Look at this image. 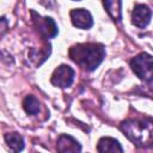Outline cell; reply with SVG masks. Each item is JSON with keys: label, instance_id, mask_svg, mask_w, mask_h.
<instances>
[{"label": "cell", "instance_id": "6da1fadb", "mask_svg": "<svg viewBox=\"0 0 153 153\" xmlns=\"http://www.w3.org/2000/svg\"><path fill=\"white\" fill-rule=\"evenodd\" d=\"M69 56L80 67L87 71H93L105 57V49L102 44L81 43L73 45L69 49Z\"/></svg>", "mask_w": 153, "mask_h": 153}, {"label": "cell", "instance_id": "7a4b0ae2", "mask_svg": "<svg viewBox=\"0 0 153 153\" xmlns=\"http://www.w3.org/2000/svg\"><path fill=\"white\" fill-rule=\"evenodd\" d=\"M120 128L130 141L139 146L153 143V121L127 120L121 123Z\"/></svg>", "mask_w": 153, "mask_h": 153}, {"label": "cell", "instance_id": "3957f363", "mask_svg": "<svg viewBox=\"0 0 153 153\" xmlns=\"http://www.w3.org/2000/svg\"><path fill=\"white\" fill-rule=\"evenodd\" d=\"M133 72L143 81L153 80V56L147 53H141L130 61Z\"/></svg>", "mask_w": 153, "mask_h": 153}, {"label": "cell", "instance_id": "277c9868", "mask_svg": "<svg viewBox=\"0 0 153 153\" xmlns=\"http://www.w3.org/2000/svg\"><path fill=\"white\" fill-rule=\"evenodd\" d=\"M73 79H74L73 68H71L67 65H61L54 71L50 81L54 86H59V87L65 88V87H68L72 85Z\"/></svg>", "mask_w": 153, "mask_h": 153}, {"label": "cell", "instance_id": "5b68a950", "mask_svg": "<svg viewBox=\"0 0 153 153\" xmlns=\"http://www.w3.org/2000/svg\"><path fill=\"white\" fill-rule=\"evenodd\" d=\"M71 19L74 26L79 29H90L93 24L91 13L85 8H74L71 11Z\"/></svg>", "mask_w": 153, "mask_h": 153}, {"label": "cell", "instance_id": "8992f818", "mask_svg": "<svg viewBox=\"0 0 153 153\" xmlns=\"http://www.w3.org/2000/svg\"><path fill=\"white\" fill-rule=\"evenodd\" d=\"M38 31L41 35H43L45 38H50V37H54L56 36L57 33V27H56V24L55 22L49 18V17H39L37 16V18L33 19Z\"/></svg>", "mask_w": 153, "mask_h": 153}, {"label": "cell", "instance_id": "52a82bcc", "mask_svg": "<svg viewBox=\"0 0 153 153\" xmlns=\"http://www.w3.org/2000/svg\"><path fill=\"white\" fill-rule=\"evenodd\" d=\"M151 16H152V12L146 5H136L131 14L133 24L137 27H145L149 23Z\"/></svg>", "mask_w": 153, "mask_h": 153}, {"label": "cell", "instance_id": "ba28073f", "mask_svg": "<svg viewBox=\"0 0 153 153\" xmlns=\"http://www.w3.org/2000/svg\"><path fill=\"white\" fill-rule=\"evenodd\" d=\"M56 147L59 152H80L81 151V146L79 145V142L74 137L66 134L60 135Z\"/></svg>", "mask_w": 153, "mask_h": 153}, {"label": "cell", "instance_id": "9c48e42d", "mask_svg": "<svg viewBox=\"0 0 153 153\" xmlns=\"http://www.w3.org/2000/svg\"><path fill=\"white\" fill-rule=\"evenodd\" d=\"M98 152H123L120 142L112 137H102L97 146Z\"/></svg>", "mask_w": 153, "mask_h": 153}, {"label": "cell", "instance_id": "30bf717a", "mask_svg": "<svg viewBox=\"0 0 153 153\" xmlns=\"http://www.w3.org/2000/svg\"><path fill=\"white\" fill-rule=\"evenodd\" d=\"M4 137L7 146L13 152H19L24 148V140L18 133H8V134H5Z\"/></svg>", "mask_w": 153, "mask_h": 153}, {"label": "cell", "instance_id": "8fae6325", "mask_svg": "<svg viewBox=\"0 0 153 153\" xmlns=\"http://www.w3.org/2000/svg\"><path fill=\"white\" fill-rule=\"evenodd\" d=\"M103 4L114 20L121 19V0H103Z\"/></svg>", "mask_w": 153, "mask_h": 153}, {"label": "cell", "instance_id": "7c38bea8", "mask_svg": "<svg viewBox=\"0 0 153 153\" xmlns=\"http://www.w3.org/2000/svg\"><path fill=\"white\" fill-rule=\"evenodd\" d=\"M24 110L30 115H36L39 111V102L33 96H26L23 102Z\"/></svg>", "mask_w": 153, "mask_h": 153}]
</instances>
